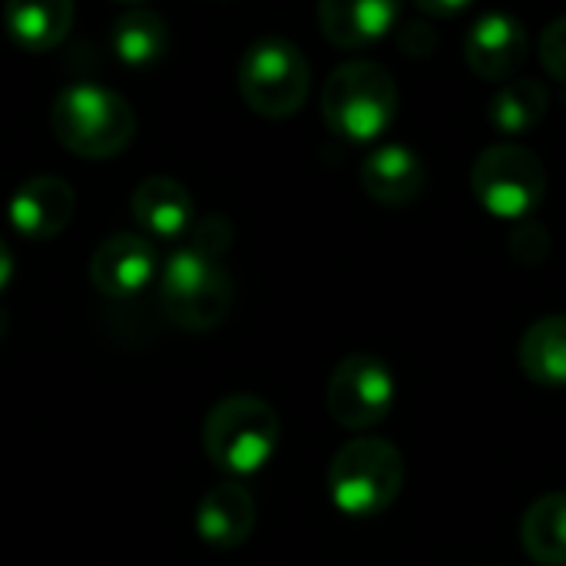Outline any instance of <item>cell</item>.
I'll use <instances>...</instances> for the list:
<instances>
[{
  "label": "cell",
  "mask_w": 566,
  "mask_h": 566,
  "mask_svg": "<svg viewBox=\"0 0 566 566\" xmlns=\"http://www.w3.org/2000/svg\"><path fill=\"white\" fill-rule=\"evenodd\" d=\"M50 129L63 149L83 159H113L136 136L133 106L109 86L73 83L50 106Z\"/></svg>",
  "instance_id": "1"
},
{
  "label": "cell",
  "mask_w": 566,
  "mask_h": 566,
  "mask_svg": "<svg viewBox=\"0 0 566 566\" xmlns=\"http://www.w3.org/2000/svg\"><path fill=\"white\" fill-rule=\"evenodd\" d=\"M279 415L259 395H229L202 421V451L229 478L262 471L279 448Z\"/></svg>",
  "instance_id": "2"
},
{
  "label": "cell",
  "mask_w": 566,
  "mask_h": 566,
  "mask_svg": "<svg viewBox=\"0 0 566 566\" xmlns=\"http://www.w3.org/2000/svg\"><path fill=\"white\" fill-rule=\"evenodd\" d=\"M405 454L385 438H352L328 464V497L348 517L385 514L405 488Z\"/></svg>",
  "instance_id": "3"
},
{
  "label": "cell",
  "mask_w": 566,
  "mask_h": 566,
  "mask_svg": "<svg viewBox=\"0 0 566 566\" xmlns=\"http://www.w3.org/2000/svg\"><path fill=\"white\" fill-rule=\"evenodd\" d=\"M398 113V83L375 60L335 66L322 86V116L332 133L352 143L378 139Z\"/></svg>",
  "instance_id": "4"
},
{
  "label": "cell",
  "mask_w": 566,
  "mask_h": 566,
  "mask_svg": "<svg viewBox=\"0 0 566 566\" xmlns=\"http://www.w3.org/2000/svg\"><path fill=\"white\" fill-rule=\"evenodd\" d=\"M235 298V285L219 259L176 249L159 269V308L182 332H212L226 322Z\"/></svg>",
  "instance_id": "5"
},
{
  "label": "cell",
  "mask_w": 566,
  "mask_h": 566,
  "mask_svg": "<svg viewBox=\"0 0 566 566\" xmlns=\"http://www.w3.org/2000/svg\"><path fill=\"white\" fill-rule=\"evenodd\" d=\"M308 60L292 40H255L239 60V93L249 109L265 119H285L298 113L308 99Z\"/></svg>",
  "instance_id": "6"
},
{
  "label": "cell",
  "mask_w": 566,
  "mask_h": 566,
  "mask_svg": "<svg viewBox=\"0 0 566 566\" xmlns=\"http://www.w3.org/2000/svg\"><path fill=\"white\" fill-rule=\"evenodd\" d=\"M471 189L484 212L524 222L547 196V169L534 149L521 143H494L474 159Z\"/></svg>",
  "instance_id": "7"
},
{
  "label": "cell",
  "mask_w": 566,
  "mask_h": 566,
  "mask_svg": "<svg viewBox=\"0 0 566 566\" xmlns=\"http://www.w3.org/2000/svg\"><path fill=\"white\" fill-rule=\"evenodd\" d=\"M395 395L398 388H395L391 368L371 352H355V355H345L328 375L325 408L342 428L371 431L391 415Z\"/></svg>",
  "instance_id": "8"
},
{
  "label": "cell",
  "mask_w": 566,
  "mask_h": 566,
  "mask_svg": "<svg viewBox=\"0 0 566 566\" xmlns=\"http://www.w3.org/2000/svg\"><path fill=\"white\" fill-rule=\"evenodd\" d=\"M159 272V255L146 235L113 232L103 239L90 259V282L106 298H133L139 295Z\"/></svg>",
  "instance_id": "9"
},
{
  "label": "cell",
  "mask_w": 566,
  "mask_h": 566,
  "mask_svg": "<svg viewBox=\"0 0 566 566\" xmlns=\"http://www.w3.org/2000/svg\"><path fill=\"white\" fill-rule=\"evenodd\" d=\"M527 60V30L517 17L494 10L478 17L464 33V63L474 76L507 83Z\"/></svg>",
  "instance_id": "10"
},
{
  "label": "cell",
  "mask_w": 566,
  "mask_h": 566,
  "mask_svg": "<svg viewBox=\"0 0 566 566\" xmlns=\"http://www.w3.org/2000/svg\"><path fill=\"white\" fill-rule=\"evenodd\" d=\"M76 212V192L63 176H33L20 182V189L10 196V226L30 239V242H46L56 239Z\"/></svg>",
  "instance_id": "11"
},
{
  "label": "cell",
  "mask_w": 566,
  "mask_h": 566,
  "mask_svg": "<svg viewBox=\"0 0 566 566\" xmlns=\"http://www.w3.org/2000/svg\"><path fill=\"white\" fill-rule=\"evenodd\" d=\"M401 17V0H318V27L338 50H365L385 40Z\"/></svg>",
  "instance_id": "12"
},
{
  "label": "cell",
  "mask_w": 566,
  "mask_h": 566,
  "mask_svg": "<svg viewBox=\"0 0 566 566\" xmlns=\"http://www.w3.org/2000/svg\"><path fill=\"white\" fill-rule=\"evenodd\" d=\"M255 531V501L239 481L209 488L196 507V534L216 551L242 547Z\"/></svg>",
  "instance_id": "13"
},
{
  "label": "cell",
  "mask_w": 566,
  "mask_h": 566,
  "mask_svg": "<svg viewBox=\"0 0 566 566\" xmlns=\"http://www.w3.org/2000/svg\"><path fill=\"white\" fill-rule=\"evenodd\" d=\"M428 186V169L421 156L401 143L378 146L361 163V189L381 206H408Z\"/></svg>",
  "instance_id": "14"
},
{
  "label": "cell",
  "mask_w": 566,
  "mask_h": 566,
  "mask_svg": "<svg viewBox=\"0 0 566 566\" xmlns=\"http://www.w3.org/2000/svg\"><path fill=\"white\" fill-rule=\"evenodd\" d=\"M129 212L153 239L172 242L192 229V196L172 176H146L129 196Z\"/></svg>",
  "instance_id": "15"
},
{
  "label": "cell",
  "mask_w": 566,
  "mask_h": 566,
  "mask_svg": "<svg viewBox=\"0 0 566 566\" xmlns=\"http://www.w3.org/2000/svg\"><path fill=\"white\" fill-rule=\"evenodd\" d=\"M76 3L73 0H7L3 27L10 40L27 53L56 50L73 27Z\"/></svg>",
  "instance_id": "16"
},
{
  "label": "cell",
  "mask_w": 566,
  "mask_h": 566,
  "mask_svg": "<svg viewBox=\"0 0 566 566\" xmlns=\"http://www.w3.org/2000/svg\"><path fill=\"white\" fill-rule=\"evenodd\" d=\"M521 371L544 388H564L566 385V315L537 318L517 348Z\"/></svg>",
  "instance_id": "17"
},
{
  "label": "cell",
  "mask_w": 566,
  "mask_h": 566,
  "mask_svg": "<svg viewBox=\"0 0 566 566\" xmlns=\"http://www.w3.org/2000/svg\"><path fill=\"white\" fill-rule=\"evenodd\" d=\"M547 109H551V90L541 80L514 76L494 93L488 106V119L501 136H527L544 123Z\"/></svg>",
  "instance_id": "18"
},
{
  "label": "cell",
  "mask_w": 566,
  "mask_h": 566,
  "mask_svg": "<svg viewBox=\"0 0 566 566\" xmlns=\"http://www.w3.org/2000/svg\"><path fill=\"white\" fill-rule=\"evenodd\" d=\"M521 544L541 566H566V494H544L521 521Z\"/></svg>",
  "instance_id": "19"
},
{
  "label": "cell",
  "mask_w": 566,
  "mask_h": 566,
  "mask_svg": "<svg viewBox=\"0 0 566 566\" xmlns=\"http://www.w3.org/2000/svg\"><path fill=\"white\" fill-rule=\"evenodd\" d=\"M109 40H113V53L126 66H153L169 46V30L159 13L129 10L116 20Z\"/></svg>",
  "instance_id": "20"
},
{
  "label": "cell",
  "mask_w": 566,
  "mask_h": 566,
  "mask_svg": "<svg viewBox=\"0 0 566 566\" xmlns=\"http://www.w3.org/2000/svg\"><path fill=\"white\" fill-rule=\"evenodd\" d=\"M547 249H551L547 229L537 222H521L511 235V252L524 265H541L547 259Z\"/></svg>",
  "instance_id": "21"
},
{
  "label": "cell",
  "mask_w": 566,
  "mask_h": 566,
  "mask_svg": "<svg viewBox=\"0 0 566 566\" xmlns=\"http://www.w3.org/2000/svg\"><path fill=\"white\" fill-rule=\"evenodd\" d=\"M196 252L209 255V259H219L229 245H232V226L229 219L222 216H206L196 229H192V242H189Z\"/></svg>",
  "instance_id": "22"
},
{
  "label": "cell",
  "mask_w": 566,
  "mask_h": 566,
  "mask_svg": "<svg viewBox=\"0 0 566 566\" xmlns=\"http://www.w3.org/2000/svg\"><path fill=\"white\" fill-rule=\"evenodd\" d=\"M541 63L554 80L566 83V13L554 23H547L541 36Z\"/></svg>",
  "instance_id": "23"
},
{
  "label": "cell",
  "mask_w": 566,
  "mask_h": 566,
  "mask_svg": "<svg viewBox=\"0 0 566 566\" xmlns=\"http://www.w3.org/2000/svg\"><path fill=\"white\" fill-rule=\"evenodd\" d=\"M398 43H401V50H405L408 56H428V53L438 46V33H434L431 23L411 20V23H405V27L398 30Z\"/></svg>",
  "instance_id": "24"
},
{
  "label": "cell",
  "mask_w": 566,
  "mask_h": 566,
  "mask_svg": "<svg viewBox=\"0 0 566 566\" xmlns=\"http://www.w3.org/2000/svg\"><path fill=\"white\" fill-rule=\"evenodd\" d=\"M424 17H438V20H451L461 17L468 7H474V0H411Z\"/></svg>",
  "instance_id": "25"
},
{
  "label": "cell",
  "mask_w": 566,
  "mask_h": 566,
  "mask_svg": "<svg viewBox=\"0 0 566 566\" xmlns=\"http://www.w3.org/2000/svg\"><path fill=\"white\" fill-rule=\"evenodd\" d=\"M10 275H13V255H10V249H7V242L0 239V292L7 289V282H10Z\"/></svg>",
  "instance_id": "26"
},
{
  "label": "cell",
  "mask_w": 566,
  "mask_h": 566,
  "mask_svg": "<svg viewBox=\"0 0 566 566\" xmlns=\"http://www.w3.org/2000/svg\"><path fill=\"white\" fill-rule=\"evenodd\" d=\"M119 3H139V0H119Z\"/></svg>",
  "instance_id": "27"
}]
</instances>
